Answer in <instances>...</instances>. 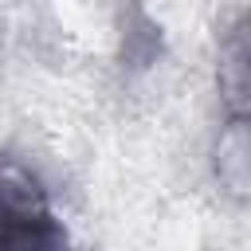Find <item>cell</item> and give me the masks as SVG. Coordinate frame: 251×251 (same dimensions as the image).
Here are the masks:
<instances>
[{
	"instance_id": "obj_1",
	"label": "cell",
	"mask_w": 251,
	"mask_h": 251,
	"mask_svg": "<svg viewBox=\"0 0 251 251\" xmlns=\"http://www.w3.org/2000/svg\"><path fill=\"white\" fill-rule=\"evenodd\" d=\"M0 251H71L47 188L12 157H0Z\"/></svg>"
}]
</instances>
